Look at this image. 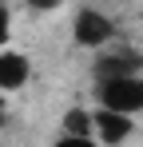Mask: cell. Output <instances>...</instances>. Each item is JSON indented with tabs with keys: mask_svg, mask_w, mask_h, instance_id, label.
<instances>
[{
	"mask_svg": "<svg viewBox=\"0 0 143 147\" xmlns=\"http://www.w3.org/2000/svg\"><path fill=\"white\" fill-rule=\"evenodd\" d=\"M143 52H115V56H99L95 60V84L103 80H123V76H139Z\"/></svg>",
	"mask_w": 143,
	"mask_h": 147,
	"instance_id": "cell-5",
	"label": "cell"
},
{
	"mask_svg": "<svg viewBox=\"0 0 143 147\" xmlns=\"http://www.w3.org/2000/svg\"><path fill=\"white\" fill-rule=\"evenodd\" d=\"M28 76H32V60L24 52H12V48L0 52V96L4 92H20L28 84Z\"/></svg>",
	"mask_w": 143,
	"mask_h": 147,
	"instance_id": "cell-4",
	"label": "cell"
},
{
	"mask_svg": "<svg viewBox=\"0 0 143 147\" xmlns=\"http://www.w3.org/2000/svg\"><path fill=\"white\" fill-rule=\"evenodd\" d=\"M8 36H12V12L0 4V52L8 48Z\"/></svg>",
	"mask_w": 143,
	"mask_h": 147,
	"instance_id": "cell-7",
	"label": "cell"
},
{
	"mask_svg": "<svg viewBox=\"0 0 143 147\" xmlns=\"http://www.w3.org/2000/svg\"><path fill=\"white\" fill-rule=\"evenodd\" d=\"M72 40L80 48H103L115 40V20L99 8H80L76 20H72Z\"/></svg>",
	"mask_w": 143,
	"mask_h": 147,
	"instance_id": "cell-2",
	"label": "cell"
},
{
	"mask_svg": "<svg viewBox=\"0 0 143 147\" xmlns=\"http://www.w3.org/2000/svg\"><path fill=\"white\" fill-rule=\"evenodd\" d=\"M95 99L103 111H115V115H127L135 119L143 111V76H123V80H103L95 88Z\"/></svg>",
	"mask_w": 143,
	"mask_h": 147,
	"instance_id": "cell-1",
	"label": "cell"
},
{
	"mask_svg": "<svg viewBox=\"0 0 143 147\" xmlns=\"http://www.w3.org/2000/svg\"><path fill=\"white\" fill-rule=\"evenodd\" d=\"M4 115H8V99L0 96V123H4Z\"/></svg>",
	"mask_w": 143,
	"mask_h": 147,
	"instance_id": "cell-9",
	"label": "cell"
},
{
	"mask_svg": "<svg viewBox=\"0 0 143 147\" xmlns=\"http://www.w3.org/2000/svg\"><path fill=\"white\" fill-rule=\"evenodd\" d=\"M64 135L68 139H92V111L72 107L68 115H64Z\"/></svg>",
	"mask_w": 143,
	"mask_h": 147,
	"instance_id": "cell-6",
	"label": "cell"
},
{
	"mask_svg": "<svg viewBox=\"0 0 143 147\" xmlns=\"http://www.w3.org/2000/svg\"><path fill=\"white\" fill-rule=\"evenodd\" d=\"M52 147H99V143H95V139H68V135H60Z\"/></svg>",
	"mask_w": 143,
	"mask_h": 147,
	"instance_id": "cell-8",
	"label": "cell"
},
{
	"mask_svg": "<svg viewBox=\"0 0 143 147\" xmlns=\"http://www.w3.org/2000/svg\"><path fill=\"white\" fill-rule=\"evenodd\" d=\"M131 131H135V123L127 119V115L103 111V107H95V111H92V139H95L99 147H119V143H127Z\"/></svg>",
	"mask_w": 143,
	"mask_h": 147,
	"instance_id": "cell-3",
	"label": "cell"
}]
</instances>
